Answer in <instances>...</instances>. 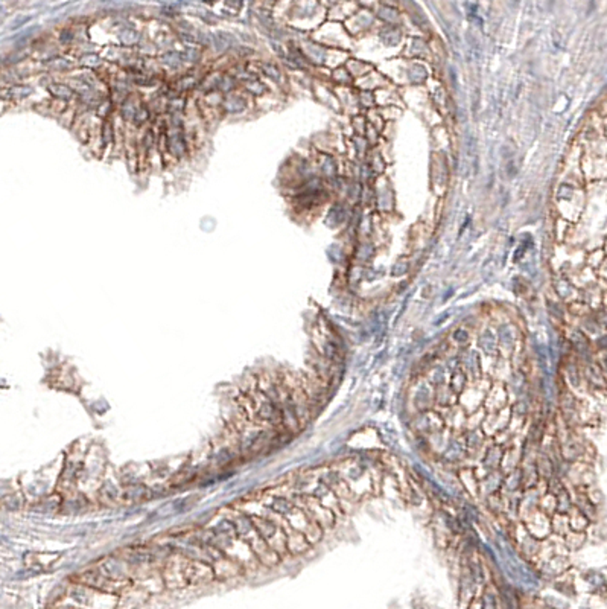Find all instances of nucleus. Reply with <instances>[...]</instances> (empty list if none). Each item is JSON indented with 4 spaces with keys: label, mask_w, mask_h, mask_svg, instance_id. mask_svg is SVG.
Segmentation results:
<instances>
[{
    "label": "nucleus",
    "mask_w": 607,
    "mask_h": 609,
    "mask_svg": "<svg viewBox=\"0 0 607 609\" xmlns=\"http://www.w3.org/2000/svg\"><path fill=\"white\" fill-rule=\"evenodd\" d=\"M268 507L274 512L280 513L285 520L290 523V526L295 528L297 532L303 533L311 544L322 539L323 528L320 527L312 518L309 516V513L303 509V507H300L294 500H288L276 495V497L271 498V503L268 504Z\"/></svg>",
    "instance_id": "obj_1"
},
{
    "label": "nucleus",
    "mask_w": 607,
    "mask_h": 609,
    "mask_svg": "<svg viewBox=\"0 0 607 609\" xmlns=\"http://www.w3.org/2000/svg\"><path fill=\"white\" fill-rule=\"evenodd\" d=\"M230 521L235 526L236 535L239 536V539H243L244 543L250 547V550L253 551V555L262 566H267V567L277 566L280 556L265 543V539L259 535L248 513L236 512L233 513V516H230Z\"/></svg>",
    "instance_id": "obj_2"
},
{
    "label": "nucleus",
    "mask_w": 607,
    "mask_h": 609,
    "mask_svg": "<svg viewBox=\"0 0 607 609\" xmlns=\"http://www.w3.org/2000/svg\"><path fill=\"white\" fill-rule=\"evenodd\" d=\"M67 597L71 600V605L81 609H116L119 600V595L108 594L75 582L67 590Z\"/></svg>",
    "instance_id": "obj_3"
},
{
    "label": "nucleus",
    "mask_w": 607,
    "mask_h": 609,
    "mask_svg": "<svg viewBox=\"0 0 607 609\" xmlns=\"http://www.w3.org/2000/svg\"><path fill=\"white\" fill-rule=\"evenodd\" d=\"M75 583H81V585H87L91 586V588L104 591L108 594H114V595H121L125 590L130 588V586L134 583L133 580H114L110 579L108 576H106L104 573L101 570L90 568L86 570L84 573L75 574V578L72 579Z\"/></svg>",
    "instance_id": "obj_4"
},
{
    "label": "nucleus",
    "mask_w": 607,
    "mask_h": 609,
    "mask_svg": "<svg viewBox=\"0 0 607 609\" xmlns=\"http://www.w3.org/2000/svg\"><path fill=\"white\" fill-rule=\"evenodd\" d=\"M248 515L251 518V521H253L259 535L265 539V543L276 551L280 558L288 553L285 530L276 521H272L270 518L263 516L260 513H248Z\"/></svg>",
    "instance_id": "obj_5"
},
{
    "label": "nucleus",
    "mask_w": 607,
    "mask_h": 609,
    "mask_svg": "<svg viewBox=\"0 0 607 609\" xmlns=\"http://www.w3.org/2000/svg\"><path fill=\"white\" fill-rule=\"evenodd\" d=\"M188 562L189 556L183 553L170 555L162 570V579L169 590H180L189 586L188 583Z\"/></svg>",
    "instance_id": "obj_6"
},
{
    "label": "nucleus",
    "mask_w": 607,
    "mask_h": 609,
    "mask_svg": "<svg viewBox=\"0 0 607 609\" xmlns=\"http://www.w3.org/2000/svg\"><path fill=\"white\" fill-rule=\"evenodd\" d=\"M292 500L300 507H303V509L309 513V516H311L312 520L323 530L334 526L335 513L332 512L330 509H327L325 504L320 503L315 497H312V495H307V493L295 495Z\"/></svg>",
    "instance_id": "obj_7"
},
{
    "label": "nucleus",
    "mask_w": 607,
    "mask_h": 609,
    "mask_svg": "<svg viewBox=\"0 0 607 609\" xmlns=\"http://www.w3.org/2000/svg\"><path fill=\"white\" fill-rule=\"evenodd\" d=\"M212 568L215 571V579H220V580L232 579V578L240 576V574L244 573V567L240 566L238 561L228 558L225 555L216 556L212 563Z\"/></svg>",
    "instance_id": "obj_8"
},
{
    "label": "nucleus",
    "mask_w": 607,
    "mask_h": 609,
    "mask_svg": "<svg viewBox=\"0 0 607 609\" xmlns=\"http://www.w3.org/2000/svg\"><path fill=\"white\" fill-rule=\"evenodd\" d=\"M215 579V571L212 566L203 561H197L189 558L188 562V583L189 585H200L209 583Z\"/></svg>",
    "instance_id": "obj_9"
},
{
    "label": "nucleus",
    "mask_w": 607,
    "mask_h": 609,
    "mask_svg": "<svg viewBox=\"0 0 607 609\" xmlns=\"http://www.w3.org/2000/svg\"><path fill=\"white\" fill-rule=\"evenodd\" d=\"M148 597H150V591L142 588L141 585L133 583L130 588L119 595L116 609H136L143 605L148 600Z\"/></svg>",
    "instance_id": "obj_10"
},
{
    "label": "nucleus",
    "mask_w": 607,
    "mask_h": 609,
    "mask_svg": "<svg viewBox=\"0 0 607 609\" xmlns=\"http://www.w3.org/2000/svg\"><path fill=\"white\" fill-rule=\"evenodd\" d=\"M283 530L286 535V547H288V553L291 555L305 553V551L309 548V546H311L307 538L303 533L297 532L295 528H292L290 523L283 527Z\"/></svg>",
    "instance_id": "obj_11"
},
{
    "label": "nucleus",
    "mask_w": 607,
    "mask_h": 609,
    "mask_svg": "<svg viewBox=\"0 0 607 609\" xmlns=\"http://www.w3.org/2000/svg\"><path fill=\"white\" fill-rule=\"evenodd\" d=\"M585 381L595 390H607V379L598 364H588L585 369Z\"/></svg>",
    "instance_id": "obj_12"
},
{
    "label": "nucleus",
    "mask_w": 607,
    "mask_h": 609,
    "mask_svg": "<svg viewBox=\"0 0 607 609\" xmlns=\"http://www.w3.org/2000/svg\"><path fill=\"white\" fill-rule=\"evenodd\" d=\"M419 422H423V425L419 426L420 431H437L443 425V421L440 419L439 414L431 413V411L423 414L419 419Z\"/></svg>",
    "instance_id": "obj_13"
},
{
    "label": "nucleus",
    "mask_w": 607,
    "mask_h": 609,
    "mask_svg": "<svg viewBox=\"0 0 607 609\" xmlns=\"http://www.w3.org/2000/svg\"><path fill=\"white\" fill-rule=\"evenodd\" d=\"M577 511L585 515L589 521L595 520V515H597V509H595L593 501L589 497H586V495H581V493L577 497Z\"/></svg>",
    "instance_id": "obj_14"
},
{
    "label": "nucleus",
    "mask_w": 607,
    "mask_h": 609,
    "mask_svg": "<svg viewBox=\"0 0 607 609\" xmlns=\"http://www.w3.org/2000/svg\"><path fill=\"white\" fill-rule=\"evenodd\" d=\"M557 511L562 513V515H566L571 509H572V503H571V498H569V493L565 491V488L560 491L557 495Z\"/></svg>",
    "instance_id": "obj_15"
},
{
    "label": "nucleus",
    "mask_w": 607,
    "mask_h": 609,
    "mask_svg": "<svg viewBox=\"0 0 607 609\" xmlns=\"http://www.w3.org/2000/svg\"><path fill=\"white\" fill-rule=\"evenodd\" d=\"M464 387H466V375L463 374V372L456 370L451 378V390L458 394L464 390Z\"/></svg>",
    "instance_id": "obj_16"
},
{
    "label": "nucleus",
    "mask_w": 607,
    "mask_h": 609,
    "mask_svg": "<svg viewBox=\"0 0 607 609\" xmlns=\"http://www.w3.org/2000/svg\"><path fill=\"white\" fill-rule=\"evenodd\" d=\"M502 459V451L498 446L490 448V451H487V459H486V465L490 469H495L498 466V464Z\"/></svg>",
    "instance_id": "obj_17"
},
{
    "label": "nucleus",
    "mask_w": 607,
    "mask_h": 609,
    "mask_svg": "<svg viewBox=\"0 0 607 609\" xmlns=\"http://www.w3.org/2000/svg\"><path fill=\"white\" fill-rule=\"evenodd\" d=\"M588 523H589L588 518L583 513H580L578 511L574 516H571V526L574 528V532H581V530L588 526Z\"/></svg>",
    "instance_id": "obj_18"
},
{
    "label": "nucleus",
    "mask_w": 607,
    "mask_h": 609,
    "mask_svg": "<svg viewBox=\"0 0 607 609\" xmlns=\"http://www.w3.org/2000/svg\"><path fill=\"white\" fill-rule=\"evenodd\" d=\"M53 609H81V608H78V606H75V605H64V603H61V605H56Z\"/></svg>",
    "instance_id": "obj_19"
},
{
    "label": "nucleus",
    "mask_w": 607,
    "mask_h": 609,
    "mask_svg": "<svg viewBox=\"0 0 607 609\" xmlns=\"http://www.w3.org/2000/svg\"><path fill=\"white\" fill-rule=\"evenodd\" d=\"M601 370H603V374H604V377H606V379H607V357L603 359V363H601Z\"/></svg>",
    "instance_id": "obj_20"
}]
</instances>
